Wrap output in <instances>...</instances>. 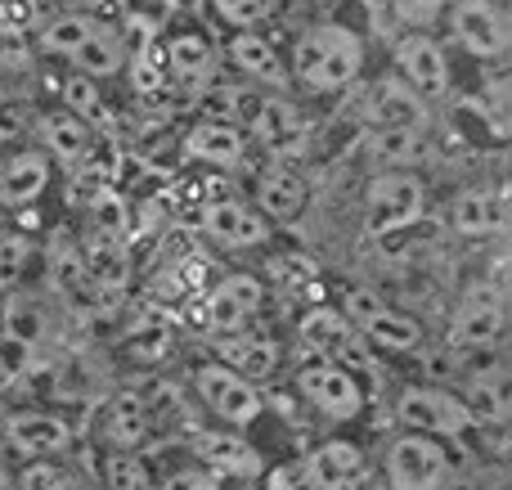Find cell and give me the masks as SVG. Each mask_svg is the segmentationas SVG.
Masks as SVG:
<instances>
[{"label": "cell", "instance_id": "6da1fadb", "mask_svg": "<svg viewBox=\"0 0 512 490\" xmlns=\"http://www.w3.org/2000/svg\"><path fill=\"white\" fill-rule=\"evenodd\" d=\"M364 68V41L360 32L342 23H315L292 45V77L315 95H337L346 90Z\"/></svg>", "mask_w": 512, "mask_h": 490}, {"label": "cell", "instance_id": "7a4b0ae2", "mask_svg": "<svg viewBox=\"0 0 512 490\" xmlns=\"http://www.w3.org/2000/svg\"><path fill=\"white\" fill-rule=\"evenodd\" d=\"M427 212V189L414 171H378L364 189V225L373 234H396L418 225Z\"/></svg>", "mask_w": 512, "mask_h": 490}, {"label": "cell", "instance_id": "3957f363", "mask_svg": "<svg viewBox=\"0 0 512 490\" xmlns=\"http://www.w3.org/2000/svg\"><path fill=\"white\" fill-rule=\"evenodd\" d=\"M382 477L391 490H445L450 482V455L441 441L405 432L391 441L387 459H382Z\"/></svg>", "mask_w": 512, "mask_h": 490}, {"label": "cell", "instance_id": "277c9868", "mask_svg": "<svg viewBox=\"0 0 512 490\" xmlns=\"http://www.w3.org/2000/svg\"><path fill=\"white\" fill-rule=\"evenodd\" d=\"M396 414L409 432L418 437H432V441H454V437H468L477 423L472 414L463 410L459 396L441 392V387H405L396 401Z\"/></svg>", "mask_w": 512, "mask_h": 490}, {"label": "cell", "instance_id": "5b68a950", "mask_svg": "<svg viewBox=\"0 0 512 490\" xmlns=\"http://www.w3.org/2000/svg\"><path fill=\"white\" fill-rule=\"evenodd\" d=\"M450 36L477 59H504L512 45V27L499 0H450L445 9Z\"/></svg>", "mask_w": 512, "mask_h": 490}, {"label": "cell", "instance_id": "8992f818", "mask_svg": "<svg viewBox=\"0 0 512 490\" xmlns=\"http://www.w3.org/2000/svg\"><path fill=\"white\" fill-rule=\"evenodd\" d=\"M297 338H301V347L324 356L328 365H342V369L369 365V342H364L360 333H355V324L346 320L342 311H333V306H310L297 320Z\"/></svg>", "mask_w": 512, "mask_h": 490}, {"label": "cell", "instance_id": "52a82bcc", "mask_svg": "<svg viewBox=\"0 0 512 490\" xmlns=\"http://www.w3.org/2000/svg\"><path fill=\"white\" fill-rule=\"evenodd\" d=\"M342 315L355 324V333H360L364 342H373V347H382V351H414L418 342H423L418 320H409L405 311L382 306L378 297L364 293V288H355V293L346 297V311Z\"/></svg>", "mask_w": 512, "mask_h": 490}, {"label": "cell", "instance_id": "ba28073f", "mask_svg": "<svg viewBox=\"0 0 512 490\" xmlns=\"http://www.w3.org/2000/svg\"><path fill=\"white\" fill-rule=\"evenodd\" d=\"M194 387H198L207 410H212L221 423H230V428H248V423L261 419V392H256L248 378H239L225 365H216V360L198 365Z\"/></svg>", "mask_w": 512, "mask_h": 490}, {"label": "cell", "instance_id": "9c48e42d", "mask_svg": "<svg viewBox=\"0 0 512 490\" xmlns=\"http://www.w3.org/2000/svg\"><path fill=\"white\" fill-rule=\"evenodd\" d=\"M297 392L306 396L324 419H337V423L355 419V414L364 410V387L355 383V374L342 365H328V360L297 369Z\"/></svg>", "mask_w": 512, "mask_h": 490}, {"label": "cell", "instance_id": "30bf717a", "mask_svg": "<svg viewBox=\"0 0 512 490\" xmlns=\"http://www.w3.org/2000/svg\"><path fill=\"white\" fill-rule=\"evenodd\" d=\"M396 68L400 81L414 90L418 99H436L450 90V59H445L441 41L427 32H405L396 41Z\"/></svg>", "mask_w": 512, "mask_h": 490}, {"label": "cell", "instance_id": "8fae6325", "mask_svg": "<svg viewBox=\"0 0 512 490\" xmlns=\"http://www.w3.org/2000/svg\"><path fill=\"white\" fill-rule=\"evenodd\" d=\"M248 122H252L256 144L270 149L274 158H301V153H306V122H301V113L288 99H279V95L256 99Z\"/></svg>", "mask_w": 512, "mask_h": 490}, {"label": "cell", "instance_id": "7c38bea8", "mask_svg": "<svg viewBox=\"0 0 512 490\" xmlns=\"http://www.w3.org/2000/svg\"><path fill=\"white\" fill-rule=\"evenodd\" d=\"M504 333V293L499 288H472L463 297V306L454 311V324H450V342L459 351H481Z\"/></svg>", "mask_w": 512, "mask_h": 490}, {"label": "cell", "instance_id": "4fadbf2b", "mask_svg": "<svg viewBox=\"0 0 512 490\" xmlns=\"http://www.w3.org/2000/svg\"><path fill=\"white\" fill-rule=\"evenodd\" d=\"M149 428L153 414L135 392H117L99 414V441L108 446V455H135L149 441Z\"/></svg>", "mask_w": 512, "mask_h": 490}, {"label": "cell", "instance_id": "5bb4252c", "mask_svg": "<svg viewBox=\"0 0 512 490\" xmlns=\"http://www.w3.org/2000/svg\"><path fill=\"white\" fill-rule=\"evenodd\" d=\"M5 446L23 459H45V455H59L68 446V423L59 414H45V410H27V414H14V419L0 428Z\"/></svg>", "mask_w": 512, "mask_h": 490}, {"label": "cell", "instance_id": "9a60e30c", "mask_svg": "<svg viewBox=\"0 0 512 490\" xmlns=\"http://www.w3.org/2000/svg\"><path fill=\"white\" fill-rule=\"evenodd\" d=\"M369 117L378 122V131H423L427 104L400 77H382L369 95Z\"/></svg>", "mask_w": 512, "mask_h": 490}, {"label": "cell", "instance_id": "2e32d148", "mask_svg": "<svg viewBox=\"0 0 512 490\" xmlns=\"http://www.w3.org/2000/svg\"><path fill=\"white\" fill-rule=\"evenodd\" d=\"M203 225L216 243H225V248H256V243L270 239V225L261 221V212L234 203V198H221V203L207 207Z\"/></svg>", "mask_w": 512, "mask_h": 490}, {"label": "cell", "instance_id": "e0dca14e", "mask_svg": "<svg viewBox=\"0 0 512 490\" xmlns=\"http://www.w3.org/2000/svg\"><path fill=\"white\" fill-rule=\"evenodd\" d=\"M230 63L243 72V77L261 81V86L288 90V63L279 59V50H274L261 32H234L230 36Z\"/></svg>", "mask_w": 512, "mask_h": 490}, {"label": "cell", "instance_id": "ac0fdd59", "mask_svg": "<svg viewBox=\"0 0 512 490\" xmlns=\"http://www.w3.org/2000/svg\"><path fill=\"white\" fill-rule=\"evenodd\" d=\"M185 153L207 167H239L243 153H248V135L234 122H198L185 135Z\"/></svg>", "mask_w": 512, "mask_h": 490}, {"label": "cell", "instance_id": "d6986e66", "mask_svg": "<svg viewBox=\"0 0 512 490\" xmlns=\"http://www.w3.org/2000/svg\"><path fill=\"white\" fill-rule=\"evenodd\" d=\"M261 284L252 275H225L212 293V324L221 333H239L261 311Z\"/></svg>", "mask_w": 512, "mask_h": 490}, {"label": "cell", "instance_id": "ffe728a7", "mask_svg": "<svg viewBox=\"0 0 512 490\" xmlns=\"http://www.w3.org/2000/svg\"><path fill=\"white\" fill-rule=\"evenodd\" d=\"M50 185V162L45 153L27 149V153H14V158L0 167V203L5 207H27L45 194Z\"/></svg>", "mask_w": 512, "mask_h": 490}, {"label": "cell", "instance_id": "44dd1931", "mask_svg": "<svg viewBox=\"0 0 512 490\" xmlns=\"http://www.w3.org/2000/svg\"><path fill=\"white\" fill-rule=\"evenodd\" d=\"M216 365H225L230 374L239 378H270L274 369H279V347H274L270 338H248V333H225L221 342H216Z\"/></svg>", "mask_w": 512, "mask_h": 490}, {"label": "cell", "instance_id": "7402d4cb", "mask_svg": "<svg viewBox=\"0 0 512 490\" xmlns=\"http://www.w3.org/2000/svg\"><path fill=\"white\" fill-rule=\"evenodd\" d=\"M360 468H364V455L351 441H328V446H319L315 455L306 459L301 473H306V482L315 490H342L360 477Z\"/></svg>", "mask_w": 512, "mask_h": 490}, {"label": "cell", "instance_id": "603a6c76", "mask_svg": "<svg viewBox=\"0 0 512 490\" xmlns=\"http://www.w3.org/2000/svg\"><path fill=\"white\" fill-rule=\"evenodd\" d=\"M198 459L207 464L212 477H256L261 473V459L252 455L248 441L239 437H221V432H198Z\"/></svg>", "mask_w": 512, "mask_h": 490}, {"label": "cell", "instance_id": "cb8c5ba5", "mask_svg": "<svg viewBox=\"0 0 512 490\" xmlns=\"http://www.w3.org/2000/svg\"><path fill=\"white\" fill-rule=\"evenodd\" d=\"M256 203H261V212L274 216V221H292V216L306 207V180L288 167H270L256 180Z\"/></svg>", "mask_w": 512, "mask_h": 490}, {"label": "cell", "instance_id": "d4e9b609", "mask_svg": "<svg viewBox=\"0 0 512 490\" xmlns=\"http://www.w3.org/2000/svg\"><path fill=\"white\" fill-rule=\"evenodd\" d=\"M72 63H77L81 77H117V72L126 68V45H122V36H117L113 27L95 23L86 41L77 45Z\"/></svg>", "mask_w": 512, "mask_h": 490}, {"label": "cell", "instance_id": "484cf974", "mask_svg": "<svg viewBox=\"0 0 512 490\" xmlns=\"http://www.w3.org/2000/svg\"><path fill=\"white\" fill-rule=\"evenodd\" d=\"M167 63H171V77L180 81V86H203L207 77H212V41H207L203 32H176L167 41Z\"/></svg>", "mask_w": 512, "mask_h": 490}, {"label": "cell", "instance_id": "4316f807", "mask_svg": "<svg viewBox=\"0 0 512 490\" xmlns=\"http://www.w3.org/2000/svg\"><path fill=\"white\" fill-rule=\"evenodd\" d=\"M450 221L468 239H486V234L504 230V203L495 194H486V189H463L450 207Z\"/></svg>", "mask_w": 512, "mask_h": 490}, {"label": "cell", "instance_id": "83f0119b", "mask_svg": "<svg viewBox=\"0 0 512 490\" xmlns=\"http://www.w3.org/2000/svg\"><path fill=\"white\" fill-rule=\"evenodd\" d=\"M41 140H45V149H50L54 158L77 162V158H86V153H90V126L81 122L77 113L59 108V113H45L41 117Z\"/></svg>", "mask_w": 512, "mask_h": 490}, {"label": "cell", "instance_id": "f1b7e54d", "mask_svg": "<svg viewBox=\"0 0 512 490\" xmlns=\"http://www.w3.org/2000/svg\"><path fill=\"white\" fill-rule=\"evenodd\" d=\"M459 401H463V410L472 414V423H490V428L508 423V383L504 378H490V374L468 378Z\"/></svg>", "mask_w": 512, "mask_h": 490}, {"label": "cell", "instance_id": "f546056e", "mask_svg": "<svg viewBox=\"0 0 512 490\" xmlns=\"http://www.w3.org/2000/svg\"><path fill=\"white\" fill-rule=\"evenodd\" d=\"M373 158L387 171H405L423 158V131H378L373 135Z\"/></svg>", "mask_w": 512, "mask_h": 490}, {"label": "cell", "instance_id": "4dcf8cb0", "mask_svg": "<svg viewBox=\"0 0 512 490\" xmlns=\"http://www.w3.org/2000/svg\"><path fill=\"white\" fill-rule=\"evenodd\" d=\"M90 27H95V18H90V14L54 18V23L41 32V50L50 54V59H72V54H77V45L90 36Z\"/></svg>", "mask_w": 512, "mask_h": 490}, {"label": "cell", "instance_id": "1f68e13d", "mask_svg": "<svg viewBox=\"0 0 512 490\" xmlns=\"http://www.w3.org/2000/svg\"><path fill=\"white\" fill-rule=\"evenodd\" d=\"M104 486L108 490H158L153 468L140 455H108L104 459Z\"/></svg>", "mask_w": 512, "mask_h": 490}, {"label": "cell", "instance_id": "d6a6232c", "mask_svg": "<svg viewBox=\"0 0 512 490\" xmlns=\"http://www.w3.org/2000/svg\"><path fill=\"white\" fill-rule=\"evenodd\" d=\"M86 270L90 279H99V284H122V275H126V261H122V248H117L113 239H95L86 248Z\"/></svg>", "mask_w": 512, "mask_h": 490}, {"label": "cell", "instance_id": "836d02e7", "mask_svg": "<svg viewBox=\"0 0 512 490\" xmlns=\"http://www.w3.org/2000/svg\"><path fill=\"white\" fill-rule=\"evenodd\" d=\"M27 261H32V243L23 234H5L0 239V293H14L18 279L27 275Z\"/></svg>", "mask_w": 512, "mask_h": 490}, {"label": "cell", "instance_id": "e575fe53", "mask_svg": "<svg viewBox=\"0 0 512 490\" xmlns=\"http://www.w3.org/2000/svg\"><path fill=\"white\" fill-rule=\"evenodd\" d=\"M5 333H9V338H18V342H27V347H32V342L45 333L41 311H36L32 302H23V297H9V302H5Z\"/></svg>", "mask_w": 512, "mask_h": 490}, {"label": "cell", "instance_id": "d590c367", "mask_svg": "<svg viewBox=\"0 0 512 490\" xmlns=\"http://www.w3.org/2000/svg\"><path fill=\"white\" fill-rule=\"evenodd\" d=\"M212 5H216V14H221L230 27H239V32H252L261 18L274 14V5H279V0H212Z\"/></svg>", "mask_w": 512, "mask_h": 490}, {"label": "cell", "instance_id": "8d00e7d4", "mask_svg": "<svg viewBox=\"0 0 512 490\" xmlns=\"http://www.w3.org/2000/svg\"><path fill=\"white\" fill-rule=\"evenodd\" d=\"M63 99H68V113H77L86 126H90V122H104V104H99L95 81L72 77L68 86H63Z\"/></svg>", "mask_w": 512, "mask_h": 490}, {"label": "cell", "instance_id": "74e56055", "mask_svg": "<svg viewBox=\"0 0 512 490\" xmlns=\"http://www.w3.org/2000/svg\"><path fill=\"white\" fill-rule=\"evenodd\" d=\"M400 23H414V27H427L432 18H441L450 9V0H391Z\"/></svg>", "mask_w": 512, "mask_h": 490}, {"label": "cell", "instance_id": "f35d334b", "mask_svg": "<svg viewBox=\"0 0 512 490\" xmlns=\"http://www.w3.org/2000/svg\"><path fill=\"white\" fill-rule=\"evenodd\" d=\"M158 490H221V482H216L207 468H180V473H171Z\"/></svg>", "mask_w": 512, "mask_h": 490}, {"label": "cell", "instance_id": "ab89813d", "mask_svg": "<svg viewBox=\"0 0 512 490\" xmlns=\"http://www.w3.org/2000/svg\"><path fill=\"white\" fill-rule=\"evenodd\" d=\"M23 486L27 490H72V482H68V473H59V468H27L23 473Z\"/></svg>", "mask_w": 512, "mask_h": 490}, {"label": "cell", "instance_id": "60d3db41", "mask_svg": "<svg viewBox=\"0 0 512 490\" xmlns=\"http://www.w3.org/2000/svg\"><path fill=\"white\" fill-rule=\"evenodd\" d=\"M265 490H315V486L306 482L301 468H279V473H270V486Z\"/></svg>", "mask_w": 512, "mask_h": 490}, {"label": "cell", "instance_id": "b9f144b4", "mask_svg": "<svg viewBox=\"0 0 512 490\" xmlns=\"http://www.w3.org/2000/svg\"><path fill=\"white\" fill-rule=\"evenodd\" d=\"M0 18L14 23V27L32 23V0H0Z\"/></svg>", "mask_w": 512, "mask_h": 490}, {"label": "cell", "instance_id": "7bdbcfd3", "mask_svg": "<svg viewBox=\"0 0 512 490\" xmlns=\"http://www.w3.org/2000/svg\"><path fill=\"white\" fill-rule=\"evenodd\" d=\"M9 135H18V108L0 95V140H9Z\"/></svg>", "mask_w": 512, "mask_h": 490}, {"label": "cell", "instance_id": "ee69618b", "mask_svg": "<svg viewBox=\"0 0 512 490\" xmlns=\"http://www.w3.org/2000/svg\"><path fill=\"white\" fill-rule=\"evenodd\" d=\"M0 490H14V473H9L5 459H0Z\"/></svg>", "mask_w": 512, "mask_h": 490}, {"label": "cell", "instance_id": "f6af8a7d", "mask_svg": "<svg viewBox=\"0 0 512 490\" xmlns=\"http://www.w3.org/2000/svg\"><path fill=\"white\" fill-rule=\"evenodd\" d=\"M99 5H117V0H99Z\"/></svg>", "mask_w": 512, "mask_h": 490}, {"label": "cell", "instance_id": "bcb514c9", "mask_svg": "<svg viewBox=\"0 0 512 490\" xmlns=\"http://www.w3.org/2000/svg\"><path fill=\"white\" fill-rule=\"evenodd\" d=\"M319 5H333V0H319Z\"/></svg>", "mask_w": 512, "mask_h": 490}]
</instances>
